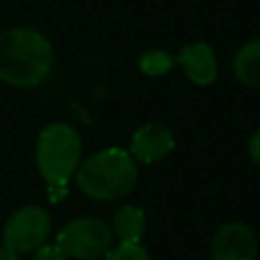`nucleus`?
I'll list each match as a JSON object with an SVG mask.
<instances>
[{
	"mask_svg": "<svg viewBox=\"0 0 260 260\" xmlns=\"http://www.w3.org/2000/svg\"><path fill=\"white\" fill-rule=\"evenodd\" d=\"M53 61V45L41 30L30 26L0 30V81L35 87L47 79Z\"/></svg>",
	"mask_w": 260,
	"mask_h": 260,
	"instance_id": "f257e3e1",
	"label": "nucleus"
},
{
	"mask_svg": "<svg viewBox=\"0 0 260 260\" xmlns=\"http://www.w3.org/2000/svg\"><path fill=\"white\" fill-rule=\"evenodd\" d=\"M138 181V162L128 150L110 146L93 152L75 171L77 189L98 201H116L128 195Z\"/></svg>",
	"mask_w": 260,
	"mask_h": 260,
	"instance_id": "f03ea898",
	"label": "nucleus"
},
{
	"mask_svg": "<svg viewBox=\"0 0 260 260\" xmlns=\"http://www.w3.org/2000/svg\"><path fill=\"white\" fill-rule=\"evenodd\" d=\"M81 136L67 122H53L41 130L35 160L49 187H67L81 162Z\"/></svg>",
	"mask_w": 260,
	"mask_h": 260,
	"instance_id": "7ed1b4c3",
	"label": "nucleus"
},
{
	"mask_svg": "<svg viewBox=\"0 0 260 260\" xmlns=\"http://www.w3.org/2000/svg\"><path fill=\"white\" fill-rule=\"evenodd\" d=\"M55 244L67 258L95 260L112 250L114 234L112 228L98 217H77L65 223V228L57 234Z\"/></svg>",
	"mask_w": 260,
	"mask_h": 260,
	"instance_id": "20e7f679",
	"label": "nucleus"
},
{
	"mask_svg": "<svg viewBox=\"0 0 260 260\" xmlns=\"http://www.w3.org/2000/svg\"><path fill=\"white\" fill-rule=\"evenodd\" d=\"M51 234V217L41 205H24L16 209L2 232V244L16 254L35 252Z\"/></svg>",
	"mask_w": 260,
	"mask_h": 260,
	"instance_id": "39448f33",
	"label": "nucleus"
},
{
	"mask_svg": "<svg viewBox=\"0 0 260 260\" xmlns=\"http://www.w3.org/2000/svg\"><path fill=\"white\" fill-rule=\"evenodd\" d=\"M258 244L252 228L242 221L223 223L211 240L213 260H256Z\"/></svg>",
	"mask_w": 260,
	"mask_h": 260,
	"instance_id": "423d86ee",
	"label": "nucleus"
},
{
	"mask_svg": "<svg viewBox=\"0 0 260 260\" xmlns=\"http://www.w3.org/2000/svg\"><path fill=\"white\" fill-rule=\"evenodd\" d=\"M175 148L173 132L158 122H150L140 126L130 140V154L140 162H156L162 160Z\"/></svg>",
	"mask_w": 260,
	"mask_h": 260,
	"instance_id": "0eeeda50",
	"label": "nucleus"
},
{
	"mask_svg": "<svg viewBox=\"0 0 260 260\" xmlns=\"http://www.w3.org/2000/svg\"><path fill=\"white\" fill-rule=\"evenodd\" d=\"M175 61L183 67L185 75L195 85H211L217 77V59L213 49L203 43H191L181 49V53L175 57Z\"/></svg>",
	"mask_w": 260,
	"mask_h": 260,
	"instance_id": "6e6552de",
	"label": "nucleus"
},
{
	"mask_svg": "<svg viewBox=\"0 0 260 260\" xmlns=\"http://www.w3.org/2000/svg\"><path fill=\"white\" fill-rule=\"evenodd\" d=\"M146 230V215L138 205H122L112 219V234L126 244H140Z\"/></svg>",
	"mask_w": 260,
	"mask_h": 260,
	"instance_id": "1a4fd4ad",
	"label": "nucleus"
},
{
	"mask_svg": "<svg viewBox=\"0 0 260 260\" xmlns=\"http://www.w3.org/2000/svg\"><path fill=\"white\" fill-rule=\"evenodd\" d=\"M232 69L244 85L260 87V39H252L236 51Z\"/></svg>",
	"mask_w": 260,
	"mask_h": 260,
	"instance_id": "9d476101",
	"label": "nucleus"
},
{
	"mask_svg": "<svg viewBox=\"0 0 260 260\" xmlns=\"http://www.w3.org/2000/svg\"><path fill=\"white\" fill-rule=\"evenodd\" d=\"M175 65V57L162 49H152V51H146L140 61H138V67L144 75H150V77H158V75H165L167 71H171V67Z\"/></svg>",
	"mask_w": 260,
	"mask_h": 260,
	"instance_id": "9b49d317",
	"label": "nucleus"
},
{
	"mask_svg": "<svg viewBox=\"0 0 260 260\" xmlns=\"http://www.w3.org/2000/svg\"><path fill=\"white\" fill-rule=\"evenodd\" d=\"M106 260H150V254L140 244L120 242L118 246H112V250L106 254Z\"/></svg>",
	"mask_w": 260,
	"mask_h": 260,
	"instance_id": "f8f14e48",
	"label": "nucleus"
},
{
	"mask_svg": "<svg viewBox=\"0 0 260 260\" xmlns=\"http://www.w3.org/2000/svg\"><path fill=\"white\" fill-rule=\"evenodd\" d=\"M32 260H67V256L63 254V250L57 244H43L41 248L35 250Z\"/></svg>",
	"mask_w": 260,
	"mask_h": 260,
	"instance_id": "ddd939ff",
	"label": "nucleus"
},
{
	"mask_svg": "<svg viewBox=\"0 0 260 260\" xmlns=\"http://www.w3.org/2000/svg\"><path fill=\"white\" fill-rule=\"evenodd\" d=\"M248 154L250 158L260 167V130H256L252 134V138L248 140Z\"/></svg>",
	"mask_w": 260,
	"mask_h": 260,
	"instance_id": "4468645a",
	"label": "nucleus"
},
{
	"mask_svg": "<svg viewBox=\"0 0 260 260\" xmlns=\"http://www.w3.org/2000/svg\"><path fill=\"white\" fill-rule=\"evenodd\" d=\"M0 260H18V254L14 250H10L8 246H0Z\"/></svg>",
	"mask_w": 260,
	"mask_h": 260,
	"instance_id": "2eb2a0df",
	"label": "nucleus"
}]
</instances>
